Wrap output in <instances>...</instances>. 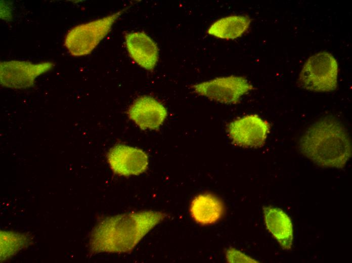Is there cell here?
I'll use <instances>...</instances> for the list:
<instances>
[{
	"mask_svg": "<svg viewBox=\"0 0 352 263\" xmlns=\"http://www.w3.org/2000/svg\"><path fill=\"white\" fill-rule=\"evenodd\" d=\"M164 213L142 211L106 217L93 228L90 239L92 253H128L155 226Z\"/></svg>",
	"mask_w": 352,
	"mask_h": 263,
	"instance_id": "obj_1",
	"label": "cell"
},
{
	"mask_svg": "<svg viewBox=\"0 0 352 263\" xmlns=\"http://www.w3.org/2000/svg\"><path fill=\"white\" fill-rule=\"evenodd\" d=\"M301 153L319 166L343 168L351 156L350 139L338 120L326 117L311 125L299 142Z\"/></svg>",
	"mask_w": 352,
	"mask_h": 263,
	"instance_id": "obj_2",
	"label": "cell"
},
{
	"mask_svg": "<svg viewBox=\"0 0 352 263\" xmlns=\"http://www.w3.org/2000/svg\"><path fill=\"white\" fill-rule=\"evenodd\" d=\"M123 11L120 10L72 28L67 33L64 42L69 53L74 57L90 54L110 31Z\"/></svg>",
	"mask_w": 352,
	"mask_h": 263,
	"instance_id": "obj_3",
	"label": "cell"
},
{
	"mask_svg": "<svg viewBox=\"0 0 352 263\" xmlns=\"http://www.w3.org/2000/svg\"><path fill=\"white\" fill-rule=\"evenodd\" d=\"M338 74L336 59L331 54L323 51L307 59L300 72L298 83L310 91H332L337 87Z\"/></svg>",
	"mask_w": 352,
	"mask_h": 263,
	"instance_id": "obj_4",
	"label": "cell"
},
{
	"mask_svg": "<svg viewBox=\"0 0 352 263\" xmlns=\"http://www.w3.org/2000/svg\"><path fill=\"white\" fill-rule=\"evenodd\" d=\"M199 95L224 104H236L241 97L253 89L244 77L231 75L218 77L192 86Z\"/></svg>",
	"mask_w": 352,
	"mask_h": 263,
	"instance_id": "obj_5",
	"label": "cell"
},
{
	"mask_svg": "<svg viewBox=\"0 0 352 263\" xmlns=\"http://www.w3.org/2000/svg\"><path fill=\"white\" fill-rule=\"evenodd\" d=\"M54 65L51 62L2 61L0 63L1 84L15 89L30 87L38 76L50 71Z\"/></svg>",
	"mask_w": 352,
	"mask_h": 263,
	"instance_id": "obj_6",
	"label": "cell"
},
{
	"mask_svg": "<svg viewBox=\"0 0 352 263\" xmlns=\"http://www.w3.org/2000/svg\"><path fill=\"white\" fill-rule=\"evenodd\" d=\"M270 124L256 114L247 115L230 122L227 132L233 143L244 148L262 147L270 130Z\"/></svg>",
	"mask_w": 352,
	"mask_h": 263,
	"instance_id": "obj_7",
	"label": "cell"
},
{
	"mask_svg": "<svg viewBox=\"0 0 352 263\" xmlns=\"http://www.w3.org/2000/svg\"><path fill=\"white\" fill-rule=\"evenodd\" d=\"M107 157L113 172L120 176L139 175L148 167L149 158L145 152L123 144H117L111 148Z\"/></svg>",
	"mask_w": 352,
	"mask_h": 263,
	"instance_id": "obj_8",
	"label": "cell"
},
{
	"mask_svg": "<svg viewBox=\"0 0 352 263\" xmlns=\"http://www.w3.org/2000/svg\"><path fill=\"white\" fill-rule=\"evenodd\" d=\"M127 114L130 119L142 129L156 130L167 115L165 107L155 98L143 96L129 106Z\"/></svg>",
	"mask_w": 352,
	"mask_h": 263,
	"instance_id": "obj_9",
	"label": "cell"
},
{
	"mask_svg": "<svg viewBox=\"0 0 352 263\" xmlns=\"http://www.w3.org/2000/svg\"><path fill=\"white\" fill-rule=\"evenodd\" d=\"M125 46L131 59L144 69L152 71L159 59L156 42L146 33L137 31L125 34Z\"/></svg>",
	"mask_w": 352,
	"mask_h": 263,
	"instance_id": "obj_10",
	"label": "cell"
},
{
	"mask_svg": "<svg viewBox=\"0 0 352 263\" xmlns=\"http://www.w3.org/2000/svg\"><path fill=\"white\" fill-rule=\"evenodd\" d=\"M263 212L268 230L284 249H291L293 232L289 216L282 209L272 206H263Z\"/></svg>",
	"mask_w": 352,
	"mask_h": 263,
	"instance_id": "obj_11",
	"label": "cell"
},
{
	"mask_svg": "<svg viewBox=\"0 0 352 263\" xmlns=\"http://www.w3.org/2000/svg\"><path fill=\"white\" fill-rule=\"evenodd\" d=\"M190 212L192 217L197 223L208 225L221 220L224 213V207L217 197L210 193H204L193 199Z\"/></svg>",
	"mask_w": 352,
	"mask_h": 263,
	"instance_id": "obj_12",
	"label": "cell"
},
{
	"mask_svg": "<svg viewBox=\"0 0 352 263\" xmlns=\"http://www.w3.org/2000/svg\"><path fill=\"white\" fill-rule=\"evenodd\" d=\"M250 18L244 15H231L221 18L207 29V33L225 39H233L242 36L249 27Z\"/></svg>",
	"mask_w": 352,
	"mask_h": 263,
	"instance_id": "obj_13",
	"label": "cell"
},
{
	"mask_svg": "<svg viewBox=\"0 0 352 263\" xmlns=\"http://www.w3.org/2000/svg\"><path fill=\"white\" fill-rule=\"evenodd\" d=\"M30 239L25 234L1 232V260H4L26 247Z\"/></svg>",
	"mask_w": 352,
	"mask_h": 263,
	"instance_id": "obj_14",
	"label": "cell"
},
{
	"mask_svg": "<svg viewBox=\"0 0 352 263\" xmlns=\"http://www.w3.org/2000/svg\"><path fill=\"white\" fill-rule=\"evenodd\" d=\"M226 258L229 262H259L257 260L233 248L227 250Z\"/></svg>",
	"mask_w": 352,
	"mask_h": 263,
	"instance_id": "obj_15",
	"label": "cell"
}]
</instances>
